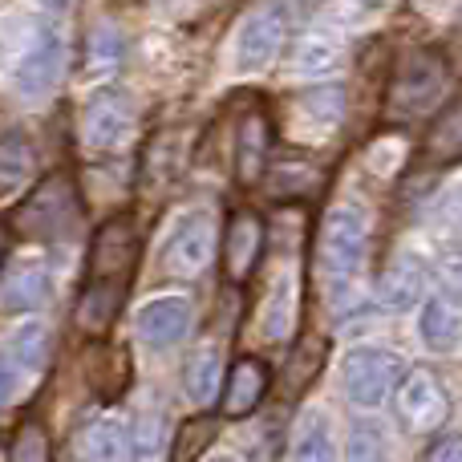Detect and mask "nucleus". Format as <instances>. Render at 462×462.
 <instances>
[{"mask_svg":"<svg viewBox=\"0 0 462 462\" xmlns=\"http://www.w3.org/2000/svg\"><path fill=\"white\" fill-rule=\"evenodd\" d=\"M450 94V61L434 49H406L398 57L385 86V118L390 122H410L426 118L439 110V102Z\"/></svg>","mask_w":462,"mask_h":462,"instance_id":"1","label":"nucleus"},{"mask_svg":"<svg viewBox=\"0 0 462 462\" xmlns=\"http://www.w3.org/2000/svg\"><path fill=\"white\" fill-rule=\"evenodd\" d=\"M369 231H374L369 227V211L361 203L349 199L328 208L317 236V272L328 292H341V288L353 284V276L361 272L369 252Z\"/></svg>","mask_w":462,"mask_h":462,"instance_id":"2","label":"nucleus"},{"mask_svg":"<svg viewBox=\"0 0 462 462\" xmlns=\"http://www.w3.org/2000/svg\"><path fill=\"white\" fill-rule=\"evenodd\" d=\"M292 29V8L288 0H260L252 13L244 16L236 32V69L239 73H260L280 57Z\"/></svg>","mask_w":462,"mask_h":462,"instance_id":"3","label":"nucleus"},{"mask_svg":"<svg viewBox=\"0 0 462 462\" xmlns=\"http://www.w3.org/2000/svg\"><path fill=\"white\" fill-rule=\"evenodd\" d=\"M81 219V199L69 175H49L45 183H37L29 191V199L21 203V231L32 239H61L78 227Z\"/></svg>","mask_w":462,"mask_h":462,"instance_id":"4","label":"nucleus"},{"mask_svg":"<svg viewBox=\"0 0 462 462\" xmlns=\"http://www.w3.org/2000/svg\"><path fill=\"white\" fill-rule=\"evenodd\" d=\"M138 263V236L134 224L126 216L106 219L94 231L86 252V284H114V288H130Z\"/></svg>","mask_w":462,"mask_h":462,"instance_id":"5","label":"nucleus"},{"mask_svg":"<svg viewBox=\"0 0 462 462\" xmlns=\"http://www.w3.org/2000/svg\"><path fill=\"white\" fill-rule=\"evenodd\" d=\"M134 122H138L134 97L122 94V89H102V94H94L86 102V110H81V143L97 154H110L130 143Z\"/></svg>","mask_w":462,"mask_h":462,"instance_id":"6","label":"nucleus"},{"mask_svg":"<svg viewBox=\"0 0 462 462\" xmlns=\"http://www.w3.org/2000/svg\"><path fill=\"white\" fill-rule=\"evenodd\" d=\"M216 247H219V236H216V219L208 211H195L187 216L183 224L175 227V236L167 239L162 247V272L171 280H195L211 268L216 260Z\"/></svg>","mask_w":462,"mask_h":462,"instance_id":"7","label":"nucleus"},{"mask_svg":"<svg viewBox=\"0 0 462 462\" xmlns=\"http://www.w3.org/2000/svg\"><path fill=\"white\" fill-rule=\"evenodd\" d=\"M406 377V361L390 349H353L345 357V393L357 406H382L393 385Z\"/></svg>","mask_w":462,"mask_h":462,"instance_id":"8","label":"nucleus"},{"mask_svg":"<svg viewBox=\"0 0 462 462\" xmlns=\"http://www.w3.org/2000/svg\"><path fill=\"white\" fill-rule=\"evenodd\" d=\"M398 414L402 422L410 426L414 434H430L447 422L450 414V398L442 390V382L434 377V369H410L398 385Z\"/></svg>","mask_w":462,"mask_h":462,"instance_id":"9","label":"nucleus"},{"mask_svg":"<svg viewBox=\"0 0 462 462\" xmlns=\"http://www.w3.org/2000/svg\"><path fill=\"white\" fill-rule=\"evenodd\" d=\"M65 69V41L61 32L41 29L37 37L29 41V49L21 53V65H16V89L24 97H41L57 86Z\"/></svg>","mask_w":462,"mask_h":462,"instance_id":"10","label":"nucleus"},{"mask_svg":"<svg viewBox=\"0 0 462 462\" xmlns=\"http://www.w3.org/2000/svg\"><path fill=\"white\" fill-rule=\"evenodd\" d=\"M263 255V219L255 211H236L224 231V280L244 284Z\"/></svg>","mask_w":462,"mask_h":462,"instance_id":"11","label":"nucleus"},{"mask_svg":"<svg viewBox=\"0 0 462 462\" xmlns=\"http://www.w3.org/2000/svg\"><path fill=\"white\" fill-rule=\"evenodd\" d=\"M138 341L151 349H167V345L183 341L191 328V300L187 296H154L138 309Z\"/></svg>","mask_w":462,"mask_h":462,"instance_id":"12","label":"nucleus"},{"mask_svg":"<svg viewBox=\"0 0 462 462\" xmlns=\"http://www.w3.org/2000/svg\"><path fill=\"white\" fill-rule=\"evenodd\" d=\"M272 162V122L268 114L255 106L239 118V134H236V179L244 187H255L268 175Z\"/></svg>","mask_w":462,"mask_h":462,"instance_id":"13","label":"nucleus"},{"mask_svg":"<svg viewBox=\"0 0 462 462\" xmlns=\"http://www.w3.org/2000/svg\"><path fill=\"white\" fill-rule=\"evenodd\" d=\"M49 268L45 260H13L0 272V312H32L49 300Z\"/></svg>","mask_w":462,"mask_h":462,"instance_id":"14","label":"nucleus"},{"mask_svg":"<svg viewBox=\"0 0 462 462\" xmlns=\"http://www.w3.org/2000/svg\"><path fill=\"white\" fill-rule=\"evenodd\" d=\"M37 171H41V159L29 134H21V130L0 134V203H13L24 191H32L37 187Z\"/></svg>","mask_w":462,"mask_h":462,"instance_id":"15","label":"nucleus"},{"mask_svg":"<svg viewBox=\"0 0 462 462\" xmlns=\"http://www.w3.org/2000/svg\"><path fill=\"white\" fill-rule=\"evenodd\" d=\"M296 320H300V276L276 268V280L263 300V337L288 345L296 337Z\"/></svg>","mask_w":462,"mask_h":462,"instance_id":"16","label":"nucleus"},{"mask_svg":"<svg viewBox=\"0 0 462 462\" xmlns=\"http://www.w3.org/2000/svg\"><path fill=\"white\" fill-rule=\"evenodd\" d=\"M272 385V369L263 365L260 357H239L236 365L227 369V385H224V414L227 418H244L252 414L263 402Z\"/></svg>","mask_w":462,"mask_h":462,"instance_id":"17","label":"nucleus"},{"mask_svg":"<svg viewBox=\"0 0 462 462\" xmlns=\"http://www.w3.org/2000/svg\"><path fill=\"white\" fill-rule=\"evenodd\" d=\"M422 288H426V263L418 260V255H398V260L385 263L382 280H377V300H382L385 309L402 312V309H410V304H418Z\"/></svg>","mask_w":462,"mask_h":462,"instance_id":"18","label":"nucleus"},{"mask_svg":"<svg viewBox=\"0 0 462 462\" xmlns=\"http://www.w3.org/2000/svg\"><path fill=\"white\" fill-rule=\"evenodd\" d=\"M81 455H86V462H126L134 455V434L126 430L122 418L106 414L86 426V434H81Z\"/></svg>","mask_w":462,"mask_h":462,"instance_id":"19","label":"nucleus"},{"mask_svg":"<svg viewBox=\"0 0 462 462\" xmlns=\"http://www.w3.org/2000/svg\"><path fill=\"white\" fill-rule=\"evenodd\" d=\"M219 377H224V357H219V345L203 341L191 349L183 365V390L195 406H211L216 402V390H219Z\"/></svg>","mask_w":462,"mask_h":462,"instance_id":"20","label":"nucleus"},{"mask_svg":"<svg viewBox=\"0 0 462 462\" xmlns=\"http://www.w3.org/2000/svg\"><path fill=\"white\" fill-rule=\"evenodd\" d=\"M422 151H426V162H434V167L462 162V97H455V102L434 118V126L426 130Z\"/></svg>","mask_w":462,"mask_h":462,"instance_id":"21","label":"nucleus"},{"mask_svg":"<svg viewBox=\"0 0 462 462\" xmlns=\"http://www.w3.org/2000/svg\"><path fill=\"white\" fill-rule=\"evenodd\" d=\"M288 462H337V447H333V430H328V418L320 410H309L296 426L292 439V458Z\"/></svg>","mask_w":462,"mask_h":462,"instance_id":"22","label":"nucleus"},{"mask_svg":"<svg viewBox=\"0 0 462 462\" xmlns=\"http://www.w3.org/2000/svg\"><path fill=\"white\" fill-rule=\"evenodd\" d=\"M458 337H462V312L455 309V304L442 300V296L426 300V309H422V341L430 345V349H450V345H458Z\"/></svg>","mask_w":462,"mask_h":462,"instance_id":"23","label":"nucleus"},{"mask_svg":"<svg viewBox=\"0 0 462 462\" xmlns=\"http://www.w3.org/2000/svg\"><path fill=\"white\" fill-rule=\"evenodd\" d=\"M296 73L304 78H320V73H333L341 65V45H337L328 32H309V37L296 45V57H292Z\"/></svg>","mask_w":462,"mask_h":462,"instance_id":"24","label":"nucleus"},{"mask_svg":"<svg viewBox=\"0 0 462 462\" xmlns=\"http://www.w3.org/2000/svg\"><path fill=\"white\" fill-rule=\"evenodd\" d=\"M345 462H390V447H385V430L369 418L349 426V447H345Z\"/></svg>","mask_w":462,"mask_h":462,"instance_id":"25","label":"nucleus"},{"mask_svg":"<svg viewBox=\"0 0 462 462\" xmlns=\"http://www.w3.org/2000/svg\"><path fill=\"white\" fill-rule=\"evenodd\" d=\"M208 442H216V418H191L175 430V442H171V462H195L208 450Z\"/></svg>","mask_w":462,"mask_h":462,"instance_id":"26","label":"nucleus"},{"mask_svg":"<svg viewBox=\"0 0 462 462\" xmlns=\"http://www.w3.org/2000/svg\"><path fill=\"white\" fill-rule=\"evenodd\" d=\"M8 349H13V357L21 361L29 374H41V369H45V361H49V333H45V325H24L21 333L8 341Z\"/></svg>","mask_w":462,"mask_h":462,"instance_id":"27","label":"nucleus"},{"mask_svg":"<svg viewBox=\"0 0 462 462\" xmlns=\"http://www.w3.org/2000/svg\"><path fill=\"white\" fill-rule=\"evenodd\" d=\"M13 462H53V450H49V434L37 418H24L16 426L13 439Z\"/></svg>","mask_w":462,"mask_h":462,"instance_id":"28","label":"nucleus"},{"mask_svg":"<svg viewBox=\"0 0 462 462\" xmlns=\"http://www.w3.org/2000/svg\"><path fill=\"white\" fill-rule=\"evenodd\" d=\"M122 65V32L114 24H97L89 32V69L94 73H110Z\"/></svg>","mask_w":462,"mask_h":462,"instance_id":"29","label":"nucleus"},{"mask_svg":"<svg viewBox=\"0 0 462 462\" xmlns=\"http://www.w3.org/2000/svg\"><path fill=\"white\" fill-rule=\"evenodd\" d=\"M162 447H167V430H162V410L138 418L134 434V462H162Z\"/></svg>","mask_w":462,"mask_h":462,"instance_id":"30","label":"nucleus"},{"mask_svg":"<svg viewBox=\"0 0 462 462\" xmlns=\"http://www.w3.org/2000/svg\"><path fill=\"white\" fill-rule=\"evenodd\" d=\"M272 195H280V199H288V195H309L312 183H317V171L312 167H300V162H280L276 171H272Z\"/></svg>","mask_w":462,"mask_h":462,"instance_id":"31","label":"nucleus"},{"mask_svg":"<svg viewBox=\"0 0 462 462\" xmlns=\"http://www.w3.org/2000/svg\"><path fill=\"white\" fill-rule=\"evenodd\" d=\"M24 377H29V369L13 357V349L0 353V406H8V402L16 398V390H21Z\"/></svg>","mask_w":462,"mask_h":462,"instance_id":"32","label":"nucleus"},{"mask_svg":"<svg viewBox=\"0 0 462 462\" xmlns=\"http://www.w3.org/2000/svg\"><path fill=\"white\" fill-rule=\"evenodd\" d=\"M320 361H325V341H309L300 353H296V361H292V369H288V374L296 377V385H304L320 369Z\"/></svg>","mask_w":462,"mask_h":462,"instance_id":"33","label":"nucleus"},{"mask_svg":"<svg viewBox=\"0 0 462 462\" xmlns=\"http://www.w3.org/2000/svg\"><path fill=\"white\" fill-rule=\"evenodd\" d=\"M422 462H462V434H442L439 442H430Z\"/></svg>","mask_w":462,"mask_h":462,"instance_id":"34","label":"nucleus"},{"mask_svg":"<svg viewBox=\"0 0 462 462\" xmlns=\"http://www.w3.org/2000/svg\"><path fill=\"white\" fill-rule=\"evenodd\" d=\"M69 5H73V0H41V8H45V13H53V16L69 13Z\"/></svg>","mask_w":462,"mask_h":462,"instance_id":"35","label":"nucleus"},{"mask_svg":"<svg viewBox=\"0 0 462 462\" xmlns=\"http://www.w3.org/2000/svg\"><path fill=\"white\" fill-rule=\"evenodd\" d=\"M0 255H5V227H0Z\"/></svg>","mask_w":462,"mask_h":462,"instance_id":"36","label":"nucleus"},{"mask_svg":"<svg viewBox=\"0 0 462 462\" xmlns=\"http://www.w3.org/2000/svg\"><path fill=\"white\" fill-rule=\"evenodd\" d=\"M216 462H239V458H216Z\"/></svg>","mask_w":462,"mask_h":462,"instance_id":"37","label":"nucleus"}]
</instances>
